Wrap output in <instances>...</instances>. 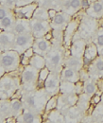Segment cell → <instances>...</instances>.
I'll list each match as a JSON object with an SVG mask.
<instances>
[{"mask_svg":"<svg viewBox=\"0 0 103 123\" xmlns=\"http://www.w3.org/2000/svg\"><path fill=\"white\" fill-rule=\"evenodd\" d=\"M15 36V33L12 31H4L0 33V50L2 52L12 49Z\"/></svg>","mask_w":103,"mask_h":123,"instance_id":"cell-9","label":"cell"},{"mask_svg":"<svg viewBox=\"0 0 103 123\" xmlns=\"http://www.w3.org/2000/svg\"><path fill=\"white\" fill-rule=\"evenodd\" d=\"M80 5H81L82 8L86 9V8H88L89 6H90V2H89V0H82L80 2Z\"/></svg>","mask_w":103,"mask_h":123,"instance_id":"cell-36","label":"cell"},{"mask_svg":"<svg viewBox=\"0 0 103 123\" xmlns=\"http://www.w3.org/2000/svg\"><path fill=\"white\" fill-rule=\"evenodd\" d=\"M12 31L15 35L19 34H30L31 33V25L30 20L25 18H17L12 28Z\"/></svg>","mask_w":103,"mask_h":123,"instance_id":"cell-12","label":"cell"},{"mask_svg":"<svg viewBox=\"0 0 103 123\" xmlns=\"http://www.w3.org/2000/svg\"><path fill=\"white\" fill-rule=\"evenodd\" d=\"M2 31H3V30H2V29H0V33H1Z\"/></svg>","mask_w":103,"mask_h":123,"instance_id":"cell-42","label":"cell"},{"mask_svg":"<svg viewBox=\"0 0 103 123\" xmlns=\"http://www.w3.org/2000/svg\"><path fill=\"white\" fill-rule=\"evenodd\" d=\"M32 3V0H16V7H22Z\"/></svg>","mask_w":103,"mask_h":123,"instance_id":"cell-31","label":"cell"},{"mask_svg":"<svg viewBox=\"0 0 103 123\" xmlns=\"http://www.w3.org/2000/svg\"><path fill=\"white\" fill-rule=\"evenodd\" d=\"M65 15H63V13H57L54 18H52V22H51V25L55 28L61 26L64 22H65Z\"/></svg>","mask_w":103,"mask_h":123,"instance_id":"cell-23","label":"cell"},{"mask_svg":"<svg viewBox=\"0 0 103 123\" xmlns=\"http://www.w3.org/2000/svg\"><path fill=\"white\" fill-rule=\"evenodd\" d=\"M80 6V1L79 0H71V8L78 9Z\"/></svg>","mask_w":103,"mask_h":123,"instance_id":"cell-34","label":"cell"},{"mask_svg":"<svg viewBox=\"0 0 103 123\" xmlns=\"http://www.w3.org/2000/svg\"><path fill=\"white\" fill-rule=\"evenodd\" d=\"M15 14H12V12H11L8 16H6L5 18H3L0 21V29L4 30V31H12V28L15 24Z\"/></svg>","mask_w":103,"mask_h":123,"instance_id":"cell-16","label":"cell"},{"mask_svg":"<svg viewBox=\"0 0 103 123\" xmlns=\"http://www.w3.org/2000/svg\"><path fill=\"white\" fill-rule=\"evenodd\" d=\"M39 70L32 65H26L21 73V83L26 92L36 90L38 85Z\"/></svg>","mask_w":103,"mask_h":123,"instance_id":"cell-3","label":"cell"},{"mask_svg":"<svg viewBox=\"0 0 103 123\" xmlns=\"http://www.w3.org/2000/svg\"><path fill=\"white\" fill-rule=\"evenodd\" d=\"M49 73H50V70H49V69H48L46 66H44V67H43L42 69H40V70H39V77H38V86H41V85L44 84V81H45L46 78L48 77Z\"/></svg>","mask_w":103,"mask_h":123,"instance_id":"cell-21","label":"cell"},{"mask_svg":"<svg viewBox=\"0 0 103 123\" xmlns=\"http://www.w3.org/2000/svg\"><path fill=\"white\" fill-rule=\"evenodd\" d=\"M103 10V5L99 2H97L93 5V12L96 13H100Z\"/></svg>","mask_w":103,"mask_h":123,"instance_id":"cell-29","label":"cell"},{"mask_svg":"<svg viewBox=\"0 0 103 123\" xmlns=\"http://www.w3.org/2000/svg\"><path fill=\"white\" fill-rule=\"evenodd\" d=\"M5 5L9 9H13L16 6V0H5Z\"/></svg>","mask_w":103,"mask_h":123,"instance_id":"cell-32","label":"cell"},{"mask_svg":"<svg viewBox=\"0 0 103 123\" xmlns=\"http://www.w3.org/2000/svg\"><path fill=\"white\" fill-rule=\"evenodd\" d=\"M65 64H66L67 67L72 68V69L76 70V71L79 70V69L81 68V66H82V63L80 62V61H79L78 58H74V57L70 58L69 60H67Z\"/></svg>","mask_w":103,"mask_h":123,"instance_id":"cell-20","label":"cell"},{"mask_svg":"<svg viewBox=\"0 0 103 123\" xmlns=\"http://www.w3.org/2000/svg\"><path fill=\"white\" fill-rule=\"evenodd\" d=\"M83 90H84L85 94H87V95H93L96 92V86H95L94 83L88 82V83H85V85L83 87Z\"/></svg>","mask_w":103,"mask_h":123,"instance_id":"cell-26","label":"cell"},{"mask_svg":"<svg viewBox=\"0 0 103 123\" xmlns=\"http://www.w3.org/2000/svg\"><path fill=\"white\" fill-rule=\"evenodd\" d=\"M44 90L49 96L56 95L60 90V77L57 72H50L44 81Z\"/></svg>","mask_w":103,"mask_h":123,"instance_id":"cell-8","label":"cell"},{"mask_svg":"<svg viewBox=\"0 0 103 123\" xmlns=\"http://www.w3.org/2000/svg\"><path fill=\"white\" fill-rule=\"evenodd\" d=\"M22 55L26 56V57H29V58H31L33 55H34V51H33V48L32 47H30L29 49H27Z\"/></svg>","mask_w":103,"mask_h":123,"instance_id":"cell-33","label":"cell"},{"mask_svg":"<svg viewBox=\"0 0 103 123\" xmlns=\"http://www.w3.org/2000/svg\"><path fill=\"white\" fill-rule=\"evenodd\" d=\"M0 99H1V98H0Z\"/></svg>","mask_w":103,"mask_h":123,"instance_id":"cell-44","label":"cell"},{"mask_svg":"<svg viewBox=\"0 0 103 123\" xmlns=\"http://www.w3.org/2000/svg\"><path fill=\"white\" fill-rule=\"evenodd\" d=\"M96 69L99 73H103V60L99 59L96 62Z\"/></svg>","mask_w":103,"mask_h":123,"instance_id":"cell-30","label":"cell"},{"mask_svg":"<svg viewBox=\"0 0 103 123\" xmlns=\"http://www.w3.org/2000/svg\"><path fill=\"white\" fill-rule=\"evenodd\" d=\"M17 122H23V123H34V122H40L41 118L38 117V114L31 111L28 108L24 109V112L16 117Z\"/></svg>","mask_w":103,"mask_h":123,"instance_id":"cell-13","label":"cell"},{"mask_svg":"<svg viewBox=\"0 0 103 123\" xmlns=\"http://www.w3.org/2000/svg\"><path fill=\"white\" fill-rule=\"evenodd\" d=\"M96 57H97V47L95 46V45H90L86 47L84 51V59H89L93 61V59Z\"/></svg>","mask_w":103,"mask_h":123,"instance_id":"cell-22","label":"cell"},{"mask_svg":"<svg viewBox=\"0 0 103 123\" xmlns=\"http://www.w3.org/2000/svg\"><path fill=\"white\" fill-rule=\"evenodd\" d=\"M32 48H33V51L35 54H39L41 56L45 57V55L51 49L50 42L43 37L42 38H35L34 43L32 45Z\"/></svg>","mask_w":103,"mask_h":123,"instance_id":"cell-11","label":"cell"},{"mask_svg":"<svg viewBox=\"0 0 103 123\" xmlns=\"http://www.w3.org/2000/svg\"><path fill=\"white\" fill-rule=\"evenodd\" d=\"M31 25V33L35 38H42L49 32L50 27L48 21H42L37 19H30Z\"/></svg>","mask_w":103,"mask_h":123,"instance_id":"cell-6","label":"cell"},{"mask_svg":"<svg viewBox=\"0 0 103 123\" xmlns=\"http://www.w3.org/2000/svg\"><path fill=\"white\" fill-rule=\"evenodd\" d=\"M33 19H37V20H42V21H48V12H46L45 10L42 9L41 7H37V9L35 10L34 13H33Z\"/></svg>","mask_w":103,"mask_h":123,"instance_id":"cell-19","label":"cell"},{"mask_svg":"<svg viewBox=\"0 0 103 123\" xmlns=\"http://www.w3.org/2000/svg\"><path fill=\"white\" fill-rule=\"evenodd\" d=\"M97 44L100 46H103V34H100L97 36Z\"/></svg>","mask_w":103,"mask_h":123,"instance_id":"cell-37","label":"cell"},{"mask_svg":"<svg viewBox=\"0 0 103 123\" xmlns=\"http://www.w3.org/2000/svg\"><path fill=\"white\" fill-rule=\"evenodd\" d=\"M1 53H2V51H1V50H0V54H1Z\"/></svg>","mask_w":103,"mask_h":123,"instance_id":"cell-43","label":"cell"},{"mask_svg":"<svg viewBox=\"0 0 103 123\" xmlns=\"http://www.w3.org/2000/svg\"><path fill=\"white\" fill-rule=\"evenodd\" d=\"M30 64L32 65L33 67L37 68L38 70L42 69L43 67L45 66V58L44 56H41L39 54H35L30 58Z\"/></svg>","mask_w":103,"mask_h":123,"instance_id":"cell-18","label":"cell"},{"mask_svg":"<svg viewBox=\"0 0 103 123\" xmlns=\"http://www.w3.org/2000/svg\"><path fill=\"white\" fill-rule=\"evenodd\" d=\"M99 101H100V97H99V96H96V97H94V98H93V102H94L95 104H97Z\"/></svg>","mask_w":103,"mask_h":123,"instance_id":"cell-40","label":"cell"},{"mask_svg":"<svg viewBox=\"0 0 103 123\" xmlns=\"http://www.w3.org/2000/svg\"><path fill=\"white\" fill-rule=\"evenodd\" d=\"M38 5L36 3H31L26 6L16 7L14 8V14L16 18H25V19H32L33 13L37 9Z\"/></svg>","mask_w":103,"mask_h":123,"instance_id":"cell-10","label":"cell"},{"mask_svg":"<svg viewBox=\"0 0 103 123\" xmlns=\"http://www.w3.org/2000/svg\"><path fill=\"white\" fill-rule=\"evenodd\" d=\"M57 14V12L55 11V10H53V9H50L49 11H48V16H49V18H54L55 15Z\"/></svg>","mask_w":103,"mask_h":123,"instance_id":"cell-35","label":"cell"},{"mask_svg":"<svg viewBox=\"0 0 103 123\" xmlns=\"http://www.w3.org/2000/svg\"><path fill=\"white\" fill-rule=\"evenodd\" d=\"M0 62L6 72H12L17 70L21 64V55L13 49L3 51L0 54Z\"/></svg>","mask_w":103,"mask_h":123,"instance_id":"cell-4","label":"cell"},{"mask_svg":"<svg viewBox=\"0 0 103 123\" xmlns=\"http://www.w3.org/2000/svg\"><path fill=\"white\" fill-rule=\"evenodd\" d=\"M52 37H53V36H52V33H51V32H47V33L44 36V39H46L47 41H50V40L52 39Z\"/></svg>","mask_w":103,"mask_h":123,"instance_id":"cell-39","label":"cell"},{"mask_svg":"<svg viewBox=\"0 0 103 123\" xmlns=\"http://www.w3.org/2000/svg\"><path fill=\"white\" fill-rule=\"evenodd\" d=\"M34 40H35V37L32 35V33L16 35L12 49L17 51L20 55H22L27 49H29L30 47H32Z\"/></svg>","mask_w":103,"mask_h":123,"instance_id":"cell-5","label":"cell"},{"mask_svg":"<svg viewBox=\"0 0 103 123\" xmlns=\"http://www.w3.org/2000/svg\"><path fill=\"white\" fill-rule=\"evenodd\" d=\"M58 105V97L57 96H53L52 98H50L47 102H46V105H45V111H49V110H52Z\"/></svg>","mask_w":103,"mask_h":123,"instance_id":"cell-24","label":"cell"},{"mask_svg":"<svg viewBox=\"0 0 103 123\" xmlns=\"http://www.w3.org/2000/svg\"><path fill=\"white\" fill-rule=\"evenodd\" d=\"M61 79L64 81H70V82H77L79 77L76 73V70H74L72 68L66 67L64 69L61 70Z\"/></svg>","mask_w":103,"mask_h":123,"instance_id":"cell-14","label":"cell"},{"mask_svg":"<svg viewBox=\"0 0 103 123\" xmlns=\"http://www.w3.org/2000/svg\"><path fill=\"white\" fill-rule=\"evenodd\" d=\"M83 47H84V44L83 42H77L73 45V52L75 53H79V51H83Z\"/></svg>","mask_w":103,"mask_h":123,"instance_id":"cell-28","label":"cell"},{"mask_svg":"<svg viewBox=\"0 0 103 123\" xmlns=\"http://www.w3.org/2000/svg\"><path fill=\"white\" fill-rule=\"evenodd\" d=\"M45 65L51 72H57L61 62V54L57 49H50L45 55Z\"/></svg>","mask_w":103,"mask_h":123,"instance_id":"cell-7","label":"cell"},{"mask_svg":"<svg viewBox=\"0 0 103 123\" xmlns=\"http://www.w3.org/2000/svg\"><path fill=\"white\" fill-rule=\"evenodd\" d=\"M63 7L66 8V9L71 8V0H66V1L63 3Z\"/></svg>","mask_w":103,"mask_h":123,"instance_id":"cell-38","label":"cell"},{"mask_svg":"<svg viewBox=\"0 0 103 123\" xmlns=\"http://www.w3.org/2000/svg\"><path fill=\"white\" fill-rule=\"evenodd\" d=\"M14 74L15 71L7 72V74L5 73L0 78V90L5 93L9 97V98H12L15 91L20 87L21 80L19 78V74Z\"/></svg>","mask_w":103,"mask_h":123,"instance_id":"cell-2","label":"cell"},{"mask_svg":"<svg viewBox=\"0 0 103 123\" xmlns=\"http://www.w3.org/2000/svg\"><path fill=\"white\" fill-rule=\"evenodd\" d=\"M61 89L62 90V93H65V94H71L73 92V90H75L73 82H70V81H64L61 85Z\"/></svg>","mask_w":103,"mask_h":123,"instance_id":"cell-25","label":"cell"},{"mask_svg":"<svg viewBox=\"0 0 103 123\" xmlns=\"http://www.w3.org/2000/svg\"><path fill=\"white\" fill-rule=\"evenodd\" d=\"M5 73H7V72H6L5 68L2 66V64H1V62H0V78L2 77V76L5 74Z\"/></svg>","mask_w":103,"mask_h":123,"instance_id":"cell-41","label":"cell"},{"mask_svg":"<svg viewBox=\"0 0 103 123\" xmlns=\"http://www.w3.org/2000/svg\"><path fill=\"white\" fill-rule=\"evenodd\" d=\"M11 12H12V11L9 8H7V7H0V21L3 18H5L6 16L9 15Z\"/></svg>","mask_w":103,"mask_h":123,"instance_id":"cell-27","label":"cell"},{"mask_svg":"<svg viewBox=\"0 0 103 123\" xmlns=\"http://www.w3.org/2000/svg\"><path fill=\"white\" fill-rule=\"evenodd\" d=\"M11 105H12V116L17 117L24 112V103L19 98H12L11 99Z\"/></svg>","mask_w":103,"mask_h":123,"instance_id":"cell-17","label":"cell"},{"mask_svg":"<svg viewBox=\"0 0 103 123\" xmlns=\"http://www.w3.org/2000/svg\"><path fill=\"white\" fill-rule=\"evenodd\" d=\"M49 96L47 93L44 91H30L26 92L25 95L22 96L23 103L26 104L28 109L31 111L41 114V112L44 110V108L46 105V97Z\"/></svg>","mask_w":103,"mask_h":123,"instance_id":"cell-1","label":"cell"},{"mask_svg":"<svg viewBox=\"0 0 103 123\" xmlns=\"http://www.w3.org/2000/svg\"><path fill=\"white\" fill-rule=\"evenodd\" d=\"M0 115H2L5 118H8L12 116V105L10 98L0 99Z\"/></svg>","mask_w":103,"mask_h":123,"instance_id":"cell-15","label":"cell"}]
</instances>
